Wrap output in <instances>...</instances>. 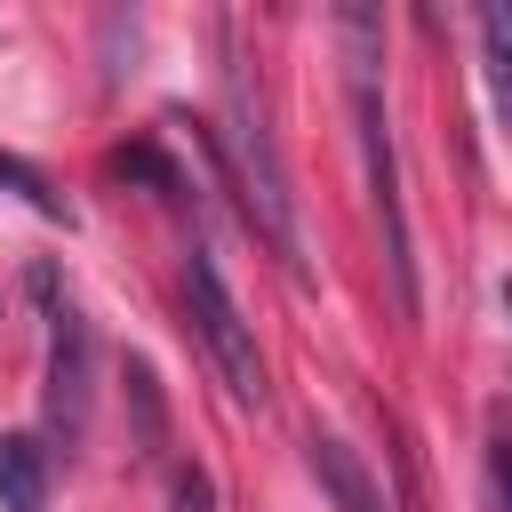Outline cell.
Instances as JSON below:
<instances>
[{
  "instance_id": "1",
  "label": "cell",
  "mask_w": 512,
  "mask_h": 512,
  "mask_svg": "<svg viewBox=\"0 0 512 512\" xmlns=\"http://www.w3.org/2000/svg\"><path fill=\"white\" fill-rule=\"evenodd\" d=\"M336 40H344V88H352V128H360V160H368V200H376V224H384L392 304H400V320H416V248H408L400 160H392V120H384V16L336 8Z\"/></svg>"
},
{
  "instance_id": "2",
  "label": "cell",
  "mask_w": 512,
  "mask_h": 512,
  "mask_svg": "<svg viewBox=\"0 0 512 512\" xmlns=\"http://www.w3.org/2000/svg\"><path fill=\"white\" fill-rule=\"evenodd\" d=\"M224 144H232V168H240V200H248V224L264 232V248L304 272V232H296V192H288V160L264 128V96L248 88L240 64H224Z\"/></svg>"
},
{
  "instance_id": "3",
  "label": "cell",
  "mask_w": 512,
  "mask_h": 512,
  "mask_svg": "<svg viewBox=\"0 0 512 512\" xmlns=\"http://www.w3.org/2000/svg\"><path fill=\"white\" fill-rule=\"evenodd\" d=\"M184 304H192V328H200V344H208V360H216V376H224V392L240 400V408H264V352H256V328H248V312L232 304V288H224V272H216V256L192 240L184 248Z\"/></svg>"
},
{
  "instance_id": "4",
  "label": "cell",
  "mask_w": 512,
  "mask_h": 512,
  "mask_svg": "<svg viewBox=\"0 0 512 512\" xmlns=\"http://www.w3.org/2000/svg\"><path fill=\"white\" fill-rule=\"evenodd\" d=\"M88 408H96V336L80 304L48 312V440L72 456L88 440Z\"/></svg>"
},
{
  "instance_id": "5",
  "label": "cell",
  "mask_w": 512,
  "mask_h": 512,
  "mask_svg": "<svg viewBox=\"0 0 512 512\" xmlns=\"http://www.w3.org/2000/svg\"><path fill=\"white\" fill-rule=\"evenodd\" d=\"M304 448H312V472H320V488L336 496V512H384V488L368 480V464H360L336 432H312Z\"/></svg>"
},
{
  "instance_id": "6",
  "label": "cell",
  "mask_w": 512,
  "mask_h": 512,
  "mask_svg": "<svg viewBox=\"0 0 512 512\" xmlns=\"http://www.w3.org/2000/svg\"><path fill=\"white\" fill-rule=\"evenodd\" d=\"M0 512H48V456L24 432H0Z\"/></svg>"
},
{
  "instance_id": "7",
  "label": "cell",
  "mask_w": 512,
  "mask_h": 512,
  "mask_svg": "<svg viewBox=\"0 0 512 512\" xmlns=\"http://www.w3.org/2000/svg\"><path fill=\"white\" fill-rule=\"evenodd\" d=\"M480 48H488V80H496V112L512 120V0L480 8Z\"/></svg>"
},
{
  "instance_id": "8",
  "label": "cell",
  "mask_w": 512,
  "mask_h": 512,
  "mask_svg": "<svg viewBox=\"0 0 512 512\" xmlns=\"http://www.w3.org/2000/svg\"><path fill=\"white\" fill-rule=\"evenodd\" d=\"M128 392H136V440H144V456H160V440H168V408H160V384H152L144 360H128Z\"/></svg>"
},
{
  "instance_id": "9",
  "label": "cell",
  "mask_w": 512,
  "mask_h": 512,
  "mask_svg": "<svg viewBox=\"0 0 512 512\" xmlns=\"http://www.w3.org/2000/svg\"><path fill=\"white\" fill-rule=\"evenodd\" d=\"M0 192H16V200L40 208V216H64V200L48 192V176H40L32 160H16V152H0Z\"/></svg>"
},
{
  "instance_id": "10",
  "label": "cell",
  "mask_w": 512,
  "mask_h": 512,
  "mask_svg": "<svg viewBox=\"0 0 512 512\" xmlns=\"http://www.w3.org/2000/svg\"><path fill=\"white\" fill-rule=\"evenodd\" d=\"M168 512H216V488H208L200 464H176V480H168Z\"/></svg>"
},
{
  "instance_id": "11",
  "label": "cell",
  "mask_w": 512,
  "mask_h": 512,
  "mask_svg": "<svg viewBox=\"0 0 512 512\" xmlns=\"http://www.w3.org/2000/svg\"><path fill=\"white\" fill-rule=\"evenodd\" d=\"M112 168H120V176H144V184H160V192H176V168H168L160 152H144V144H136V152H120Z\"/></svg>"
},
{
  "instance_id": "12",
  "label": "cell",
  "mask_w": 512,
  "mask_h": 512,
  "mask_svg": "<svg viewBox=\"0 0 512 512\" xmlns=\"http://www.w3.org/2000/svg\"><path fill=\"white\" fill-rule=\"evenodd\" d=\"M488 488H496V512H512V432L488 440Z\"/></svg>"
}]
</instances>
